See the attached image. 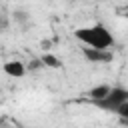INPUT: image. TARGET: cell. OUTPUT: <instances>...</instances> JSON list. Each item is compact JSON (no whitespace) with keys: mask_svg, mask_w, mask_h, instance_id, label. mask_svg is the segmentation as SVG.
I'll use <instances>...</instances> for the list:
<instances>
[{"mask_svg":"<svg viewBox=\"0 0 128 128\" xmlns=\"http://www.w3.org/2000/svg\"><path fill=\"white\" fill-rule=\"evenodd\" d=\"M74 36L84 46H90V48H102V50H106V48L114 46V36H112V32L104 24H92V26L78 28L74 32Z\"/></svg>","mask_w":128,"mask_h":128,"instance_id":"obj_1","label":"cell"},{"mask_svg":"<svg viewBox=\"0 0 128 128\" xmlns=\"http://www.w3.org/2000/svg\"><path fill=\"white\" fill-rule=\"evenodd\" d=\"M42 66H44V64H42L40 58H34V60L30 62V68H32V70H38V68H42Z\"/></svg>","mask_w":128,"mask_h":128,"instance_id":"obj_9","label":"cell"},{"mask_svg":"<svg viewBox=\"0 0 128 128\" xmlns=\"http://www.w3.org/2000/svg\"><path fill=\"white\" fill-rule=\"evenodd\" d=\"M114 114H118L122 120H128V100H126V102H122V104L116 108V112H114Z\"/></svg>","mask_w":128,"mask_h":128,"instance_id":"obj_8","label":"cell"},{"mask_svg":"<svg viewBox=\"0 0 128 128\" xmlns=\"http://www.w3.org/2000/svg\"><path fill=\"white\" fill-rule=\"evenodd\" d=\"M82 56H84L88 62H92V64H108V62L114 60V52H112L110 48L102 50V48L84 46V48H82Z\"/></svg>","mask_w":128,"mask_h":128,"instance_id":"obj_3","label":"cell"},{"mask_svg":"<svg viewBox=\"0 0 128 128\" xmlns=\"http://www.w3.org/2000/svg\"><path fill=\"white\" fill-rule=\"evenodd\" d=\"M110 84H98V86H94L90 92H88V98H90V102H96V100H102L108 92H110Z\"/></svg>","mask_w":128,"mask_h":128,"instance_id":"obj_5","label":"cell"},{"mask_svg":"<svg viewBox=\"0 0 128 128\" xmlns=\"http://www.w3.org/2000/svg\"><path fill=\"white\" fill-rule=\"evenodd\" d=\"M126 100H128V90L122 88V86H112L110 92H108L102 100H96V102H92V104L98 106V108L104 110V112H116V108H118L122 102H126Z\"/></svg>","mask_w":128,"mask_h":128,"instance_id":"obj_2","label":"cell"},{"mask_svg":"<svg viewBox=\"0 0 128 128\" xmlns=\"http://www.w3.org/2000/svg\"><path fill=\"white\" fill-rule=\"evenodd\" d=\"M14 20L20 22L22 26H28V22H30V18H28V14H26L24 10H16V12H14Z\"/></svg>","mask_w":128,"mask_h":128,"instance_id":"obj_7","label":"cell"},{"mask_svg":"<svg viewBox=\"0 0 128 128\" xmlns=\"http://www.w3.org/2000/svg\"><path fill=\"white\" fill-rule=\"evenodd\" d=\"M2 70H4V74L10 76V78H22V76L26 74V64L20 62V60H8V62H4Z\"/></svg>","mask_w":128,"mask_h":128,"instance_id":"obj_4","label":"cell"},{"mask_svg":"<svg viewBox=\"0 0 128 128\" xmlns=\"http://www.w3.org/2000/svg\"><path fill=\"white\" fill-rule=\"evenodd\" d=\"M70 2H72V0H70Z\"/></svg>","mask_w":128,"mask_h":128,"instance_id":"obj_10","label":"cell"},{"mask_svg":"<svg viewBox=\"0 0 128 128\" xmlns=\"http://www.w3.org/2000/svg\"><path fill=\"white\" fill-rule=\"evenodd\" d=\"M40 60H42V64H44V66H48V68H60V66H62V60H60L58 56H54L52 52L42 54V56H40Z\"/></svg>","mask_w":128,"mask_h":128,"instance_id":"obj_6","label":"cell"}]
</instances>
